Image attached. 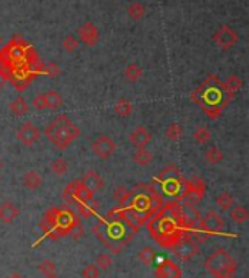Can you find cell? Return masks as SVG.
<instances>
[{
	"label": "cell",
	"mask_w": 249,
	"mask_h": 278,
	"mask_svg": "<svg viewBox=\"0 0 249 278\" xmlns=\"http://www.w3.org/2000/svg\"><path fill=\"white\" fill-rule=\"evenodd\" d=\"M99 270H104V271H107V270H110L111 268V265H113V259H111V256L108 255V254H101V255H98V258H96V264H95Z\"/></svg>",
	"instance_id": "39"
},
{
	"label": "cell",
	"mask_w": 249,
	"mask_h": 278,
	"mask_svg": "<svg viewBox=\"0 0 249 278\" xmlns=\"http://www.w3.org/2000/svg\"><path fill=\"white\" fill-rule=\"evenodd\" d=\"M118 206L123 208V219L133 229L138 230L140 226L156 214L162 206V195L149 184H138L133 189H128L123 200L118 201Z\"/></svg>",
	"instance_id": "1"
},
{
	"label": "cell",
	"mask_w": 249,
	"mask_h": 278,
	"mask_svg": "<svg viewBox=\"0 0 249 278\" xmlns=\"http://www.w3.org/2000/svg\"><path fill=\"white\" fill-rule=\"evenodd\" d=\"M156 182L160 184L162 191L172 198H181L182 192H184V185H185V178L182 175V172L177 166L171 165V166L165 167L160 175L158 178H155Z\"/></svg>",
	"instance_id": "8"
},
{
	"label": "cell",
	"mask_w": 249,
	"mask_h": 278,
	"mask_svg": "<svg viewBox=\"0 0 249 278\" xmlns=\"http://www.w3.org/2000/svg\"><path fill=\"white\" fill-rule=\"evenodd\" d=\"M127 12H128V16H130L131 19L138 21V19H141V18L146 15V6H144L143 3H140V1H133V3L128 6Z\"/></svg>",
	"instance_id": "30"
},
{
	"label": "cell",
	"mask_w": 249,
	"mask_h": 278,
	"mask_svg": "<svg viewBox=\"0 0 249 278\" xmlns=\"http://www.w3.org/2000/svg\"><path fill=\"white\" fill-rule=\"evenodd\" d=\"M216 204L222 208V210H230L232 208V206H233V197L229 194V192H222V194H219L217 195V198H216Z\"/></svg>",
	"instance_id": "34"
},
{
	"label": "cell",
	"mask_w": 249,
	"mask_h": 278,
	"mask_svg": "<svg viewBox=\"0 0 249 278\" xmlns=\"http://www.w3.org/2000/svg\"><path fill=\"white\" fill-rule=\"evenodd\" d=\"M68 170V163L67 161H64L63 158H57L56 161H53L51 163V172L57 176H62Z\"/></svg>",
	"instance_id": "37"
},
{
	"label": "cell",
	"mask_w": 249,
	"mask_h": 278,
	"mask_svg": "<svg viewBox=\"0 0 249 278\" xmlns=\"http://www.w3.org/2000/svg\"><path fill=\"white\" fill-rule=\"evenodd\" d=\"M32 105L37 111H44L47 110V104H45V98H44V93L41 95H37L32 101Z\"/></svg>",
	"instance_id": "43"
},
{
	"label": "cell",
	"mask_w": 249,
	"mask_h": 278,
	"mask_svg": "<svg viewBox=\"0 0 249 278\" xmlns=\"http://www.w3.org/2000/svg\"><path fill=\"white\" fill-rule=\"evenodd\" d=\"M77 35H79V41H82L88 47H95L99 41V31L95 26V23L91 22V21H86L79 28Z\"/></svg>",
	"instance_id": "15"
},
{
	"label": "cell",
	"mask_w": 249,
	"mask_h": 278,
	"mask_svg": "<svg viewBox=\"0 0 249 278\" xmlns=\"http://www.w3.org/2000/svg\"><path fill=\"white\" fill-rule=\"evenodd\" d=\"M128 141L136 147V149H146L150 141H152V134L149 130L143 125H138L128 134Z\"/></svg>",
	"instance_id": "16"
},
{
	"label": "cell",
	"mask_w": 249,
	"mask_h": 278,
	"mask_svg": "<svg viewBox=\"0 0 249 278\" xmlns=\"http://www.w3.org/2000/svg\"><path fill=\"white\" fill-rule=\"evenodd\" d=\"M213 41L222 48V50H230L232 47H235L239 41V35L238 32L229 26V25H222L213 35Z\"/></svg>",
	"instance_id": "12"
},
{
	"label": "cell",
	"mask_w": 249,
	"mask_h": 278,
	"mask_svg": "<svg viewBox=\"0 0 249 278\" xmlns=\"http://www.w3.org/2000/svg\"><path fill=\"white\" fill-rule=\"evenodd\" d=\"M80 46V41L77 38H74L73 35H67L64 40H63V50L67 51V53H74Z\"/></svg>",
	"instance_id": "38"
},
{
	"label": "cell",
	"mask_w": 249,
	"mask_h": 278,
	"mask_svg": "<svg viewBox=\"0 0 249 278\" xmlns=\"http://www.w3.org/2000/svg\"><path fill=\"white\" fill-rule=\"evenodd\" d=\"M125 79L131 83L138 82L143 77V69L137 64V63H130L124 70Z\"/></svg>",
	"instance_id": "24"
},
{
	"label": "cell",
	"mask_w": 249,
	"mask_h": 278,
	"mask_svg": "<svg viewBox=\"0 0 249 278\" xmlns=\"http://www.w3.org/2000/svg\"><path fill=\"white\" fill-rule=\"evenodd\" d=\"M70 236H71V239H73V240H79V239L83 236V226H82V223L79 222L76 226H74V227H73V230H71Z\"/></svg>",
	"instance_id": "44"
},
{
	"label": "cell",
	"mask_w": 249,
	"mask_h": 278,
	"mask_svg": "<svg viewBox=\"0 0 249 278\" xmlns=\"http://www.w3.org/2000/svg\"><path fill=\"white\" fill-rule=\"evenodd\" d=\"M40 137H41L40 128L31 121H26V122L21 124L19 128L16 130V139L26 147L34 146L40 140Z\"/></svg>",
	"instance_id": "13"
},
{
	"label": "cell",
	"mask_w": 249,
	"mask_h": 278,
	"mask_svg": "<svg viewBox=\"0 0 249 278\" xmlns=\"http://www.w3.org/2000/svg\"><path fill=\"white\" fill-rule=\"evenodd\" d=\"M205 191H207L205 182L200 176H192L191 179H185L184 192H182V195H181L180 200L188 201L191 204H197L205 195Z\"/></svg>",
	"instance_id": "9"
},
{
	"label": "cell",
	"mask_w": 249,
	"mask_h": 278,
	"mask_svg": "<svg viewBox=\"0 0 249 278\" xmlns=\"http://www.w3.org/2000/svg\"><path fill=\"white\" fill-rule=\"evenodd\" d=\"M182 136H184V128H182V125L178 124V122L169 124V125L166 127V130H165V137H166L168 140H171V141H178Z\"/></svg>",
	"instance_id": "26"
},
{
	"label": "cell",
	"mask_w": 249,
	"mask_h": 278,
	"mask_svg": "<svg viewBox=\"0 0 249 278\" xmlns=\"http://www.w3.org/2000/svg\"><path fill=\"white\" fill-rule=\"evenodd\" d=\"M74 207L77 208V213H79L82 217L89 219V217H92V216H96V214H98V210H99L101 204H99V201H96V200H95V197H93L92 200L85 201V203H79V204H76Z\"/></svg>",
	"instance_id": "19"
},
{
	"label": "cell",
	"mask_w": 249,
	"mask_h": 278,
	"mask_svg": "<svg viewBox=\"0 0 249 278\" xmlns=\"http://www.w3.org/2000/svg\"><path fill=\"white\" fill-rule=\"evenodd\" d=\"M194 140L197 144L203 146V144H207L210 140H211V131L207 128V127H198L195 131H194Z\"/></svg>",
	"instance_id": "32"
},
{
	"label": "cell",
	"mask_w": 249,
	"mask_h": 278,
	"mask_svg": "<svg viewBox=\"0 0 249 278\" xmlns=\"http://www.w3.org/2000/svg\"><path fill=\"white\" fill-rule=\"evenodd\" d=\"M1 167H3V163H1V161H0V170H1Z\"/></svg>",
	"instance_id": "49"
},
{
	"label": "cell",
	"mask_w": 249,
	"mask_h": 278,
	"mask_svg": "<svg viewBox=\"0 0 249 278\" xmlns=\"http://www.w3.org/2000/svg\"><path fill=\"white\" fill-rule=\"evenodd\" d=\"M114 111L118 116L121 118H127L133 114V104L131 101L125 99V98H121L115 102V107H114Z\"/></svg>",
	"instance_id": "27"
},
{
	"label": "cell",
	"mask_w": 249,
	"mask_h": 278,
	"mask_svg": "<svg viewBox=\"0 0 249 278\" xmlns=\"http://www.w3.org/2000/svg\"><path fill=\"white\" fill-rule=\"evenodd\" d=\"M156 278H181L182 270L171 259H160L153 271Z\"/></svg>",
	"instance_id": "14"
},
{
	"label": "cell",
	"mask_w": 249,
	"mask_h": 278,
	"mask_svg": "<svg viewBox=\"0 0 249 278\" xmlns=\"http://www.w3.org/2000/svg\"><path fill=\"white\" fill-rule=\"evenodd\" d=\"M43 185V176L37 170H29L23 176V186L29 191H37Z\"/></svg>",
	"instance_id": "20"
},
{
	"label": "cell",
	"mask_w": 249,
	"mask_h": 278,
	"mask_svg": "<svg viewBox=\"0 0 249 278\" xmlns=\"http://www.w3.org/2000/svg\"><path fill=\"white\" fill-rule=\"evenodd\" d=\"M47 278H59L57 276H53V277H47Z\"/></svg>",
	"instance_id": "50"
},
{
	"label": "cell",
	"mask_w": 249,
	"mask_h": 278,
	"mask_svg": "<svg viewBox=\"0 0 249 278\" xmlns=\"http://www.w3.org/2000/svg\"><path fill=\"white\" fill-rule=\"evenodd\" d=\"M79 179H74L71 182H68L63 191V200L68 204V206H74V200H73V194H74V188L77 185Z\"/></svg>",
	"instance_id": "35"
},
{
	"label": "cell",
	"mask_w": 249,
	"mask_h": 278,
	"mask_svg": "<svg viewBox=\"0 0 249 278\" xmlns=\"http://www.w3.org/2000/svg\"><path fill=\"white\" fill-rule=\"evenodd\" d=\"M43 73H45V74H48V76H51V77L59 76V74H60V66H59L57 63L51 61V63H48L47 66H44Z\"/></svg>",
	"instance_id": "42"
},
{
	"label": "cell",
	"mask_w": 249,
	"mask_h": 278,
	"mask_svg": "<svg viewBox=\"0 0 249 278\" xmlns=\"http://www.w3.org/2000/svg\"><path fill=\"white\" fill-rule=\"evenodd\" d=\"M44 133L59 150H66L79 139L80 128L67 115H59L45 127Z\"/></svg>",
	"instance_id": "5"
},
{
	"label": "cell",
	"mask_w": 249,
	"mask_h": 278,
	"mask_svg": "<svg viewBox=\"0 0 249 278\" xmlns=\"http://www.w3.org/2000/svg\"><path fill=\"white\" fill-rule=\"evenodd\" d=\"M99 276H101V270L95 264L86 265L82 271V277L83 278H99Z\"/></svg>",
	"instance_id": "41"
},
{
	"label": "cell",
	"mask_w": 249,
	"mask_h": 278,
	"mask_svg": "<svg viewBox=\"0 0 249 278\" xmlns=\"http://www.w3.org/2000/svg\"><path fill=\"white\" fill-rule=\"evenodd\" d=\"M147 230L162 248L172 249L185 233L180 220L178 201L163 203L162 208L147 220Z\"/></svg>",
	"instance_id": "2"
},
{
	"label": "cell",
	"mask_w": 249,
	"mask_h": 278,
	"mask_svg": "<svg viewBox=\"0 0 249 278\" xmlns=\"http://www.w3.org/2000/svg\"><path fill=\"white\" fill-rule=\"evenodd\" d=\"M95 197V194L93 192H91L82 182H80V179H79V182H77V185H76V188H74V194H73V200H74V206L76 204H79V203H85V201H89V200H92Z\"/></svg>",
	"instance_id": "22"
},
{
	"label": "cell",
	"mask_w": 249,
	"mask_h": 278,
	"mask_svg": "<svg viewBox=\"0 0 249 278\" xmlns=\"http://www.w3.org/2000/svg\"><path fill=\"white\" fill-rule=\"evenodd\" d=\"M38 227L44 232V234L47 236V237H50V239H54V240H60V237L57 236V233H56V230L48 224V223L45 222L44 219H41L40 223H38Z\"/></svg>",
	"instance_id": "40"
},
{
	"label": "cell",
	"mask_w": 249,
	"mask_h": 278,
	"mask_svg": "<svg viewBox=\"0 0 249 278\" xmlns=\"http://www.w3.org/2000/svg\"><path fill=\"white\" fill-rule=\"evenodd\" d=\"M223 83V88H225V91L227 92V95L230 96V98H233L235 96V93L238 92V91H241L242 88H244V80L239 77V76H229L225 82H222Z\"/></svg>",
	"instance_id": "21"
},
{
	"label": "cell",
	"mask_w": 249,
	"mask_h": 278,
	"mask_svg": "<svg viewBox=\"0 0 249 278\" xmlns=\"http://www.w3.org/2000/svg\"><path fill=\"white\" fill-rule=\"evenodd\" d=\"M127 188H125L124 185H120V186H117V189L114 191V198L117 200V201H120V200H123L125 197V194H127Z\"/></svg>",
	"instance_id": "45"
},
{
	"label": "cell",
	"mask_w": 249,
	"mask_h": 278,
	"mask_svg": "<svg viewBox=\"0 0 249 278\" xmlns=\"http://www.w3.org/2000/svg\"><path fill=\"white\" fill-rule=\"evenodd\" d=\"M44 98H45L47 110L56 111V110H59L63 105L62 95H60L57 91H48V92H45V93H44Z\"/></svg>",
	"instance_id": "23"
},
{
	"label": "cell",
	"mask_w": 249,
	"mask_h": 278,
	"mask_svg": "<svg viewBox=\"0 0 249 278\" xmlns=\"http://www.w3.org/2000/svg\"><path fill=\"white\" fill-rule=\"evenodd\" d=\"M204 268L214 278H233L238 264L226 249L219 248L205 259Z\"/></svg>",
	"instance_id": "6"
},
{
	"label": "cell",
	"mask_w": 249,
	"mask_h": 278,
	"mask_svg": "<svg viewBox=\"0 0 249 278\" xmlns=\"http://www.w3.org/2000/svg\"><path fill=\"white\" fill-rule=\"evenodd\" d=\"M152 159H153V155L147 149H137L133 155V161L138 166H147L152 162Z\"/></svg>",
	"instance_id": "28"
},
{
	"label": "cell",
	"mask_w": 249,
	"mask_h": 278,
	"mask_svg": "<svg viewBox=\"0 0 249 278\" xmlns=\"http://www.w3.org/2000/svg\"><path fill=\"white\" fill-rule=\"evenodd\" d=\"M80 182L93 194L104 188V179L96 170H86L83 176L80 178Z\"/></svg>",
	"instance_id": "17"
},
{
	"label": "cell",
	"mask_w": 249,
	"mask_h": 278,
	"mask_svg": "<svg viewBox=\"0 0 249 278\" xmlns=\"http://www.w3.org/2000/svg\"><path fill=\"white\" fill-rule=\"evenodd\" d=\"M230 219L235 224H244L245 222H248L249 213L245 206H235L230 210Z\"/></svg>",
	"instance_id": "25"
},
{
	"label": "cell",
	"mask_w": 249,
	"mask_h": 278,
	"mask_svg": "<svg viewBox=\"0 0 249 278\" xmlns=\"http://www.w3.org/2000/svg\"><path fill=\"white\" fill-rule=\"evenodd\" d=\"M172 251L181 261H189L198 254V240L192 234L184 233L182 237L172 248Z\"/></svg>",
	"instance_id": "10"
},
{
	"label": "cell",
	"mask_w": 249,
	"mask_h": 278,
	"mask_svg": "<svg viewBox=\"0 0 249 278\" xmlns=\"http://www.w3.org/2000/svg\"><path fill=\"white\" fill-rule=\"evenodd\" d=\"M138 259L144 264V265H153L156 261V252L153 251L152 246H144L140 252H138Z\"/></svg>",
	"instance_id": "33"
},
{
	"label": "cell",
	"mask_w": 249,
	"mask_h": 278,
	"mask_svg": "<svg viewBox=\"0 0 249 278\" xmlns=\"http://www.w3.org/2000/svg\"><path fill=\"white\" fill-rule=\"evenodd\" d=\"M6 82H7V76H6V73H4V71H1V70H0V91L4 88Z\"/></svg>",
	"instance_id": "46"
},
{
	"label": "cell",
	"mask_w": 249,
	"mask_h": 278,
	"mask_svg": "<svg viewBox=\"0 0 249 278\" xmlns=\"http://www.w3.org/2000/svg\"><path fill=\"white\" fill-rule=\"evenodd\" d=\"M38 271H40L43 276H45V277H53V276H56L57 267H56V264H54L53 261L47 259V261H43V262L38 265Z\"/></svg>",
	"instance_id": "36"
},
{
	"label": "cell",
	"mask_w": 249,
	"mask_h": 278,
	"mask_svg": "<svg viewBox=\"0 0 249 278\" xmlns=\"http://www.w3.org/2000/svg\"><path fill=\"white\" fill-rule=\"evenodd\" d=\"M29 110L28 107V102L22 98V96H16L12 102H10V111L13 115L16 116H21V115H25Z\"/></svg>",
	"instance_id": "29"
},
{
	"label": "cell",
	"mask_w": 249,
	"mask_h": 278,
	"mask_svg": "<svg viewBox=\"0 0 249 278\" xmlns=\"http://www.w3.org/2000/svg\"><path fill=\"white\" fill-rule=\"evenodd\" d=\"M192 101L205 112L211 119L220 118L223 108L232 99L223 88V83L217 76H208L192 93Z\"/></svg>",
	"instance_id": "3"
},
{
	"label": "cell",
	"mask_w": 249,
	"mask_h": 278,
	"mask_svg": "<svg viewBox=\"0 0 249 278\" xmlns=\"http://www.w3.org/2000/svg\"><path fill=\"white\" fill-rule=\"evenodd\" d=\"M1 43H3V37L0 35V46H1Z\"/></svg>",
	"instance_id": "48"
},
{
	"label": "cell",
	"mask_w": 249,
	"mask_h": 278,
	"mask_svg": "<svg viewBox=\"0 0 249 278\" xmlns=\"http://www.w3.org/2000/svg\"><path fill=\"white\" fill-rule=\"evenodd\" d=\"M19 214H21V210H19L18 206L12 204L9 201L0 204V222L1 223L9 224V223L13 222Z\"/></svg>",
	"instance_id": "18"
},
{
	"label": "cell",
	"mask_w": 249,
	"mask_h": 278,
	"mask_svg": "<svg viewBox=\"0 0 249 278\" xmlns=\"http://www.w3.org/2000/svg\"><path fill=\"white\" fill-rule=\"evenodd\" d=\"M92 152L96 158L102 159V161H107L110 159L111 156H114V153L117 152V144L115 141L107 136V134H101L98 136L93 141H92Z\"/></svg>",
	"instance_id": "11"
},
{
	"label": "cell",
	"mask_w": 249,
	"mask_h": 278,
	"mask_svg": "<svg viewBox=\"0 0 249 278\" xmlns=\"http://www.w3.org/2000/svg\"><path fill=\"white\" fill-rule=\"evenodd\" d=\"M7 278H23V277H22V274H19V273H12Z\"/></svg>",
	"instance_id": "47"
},
{
	"label": "cell",
	"mask_w": 249,
	"mask_h": 278,
	"mask_svg": "<svg viewBox=\"0 0 249 278\" xmlns=\"http://www.w3.org/2000/svg\"><path fill=\"white\" fill-rule=\"evenodd\" d=\"M43 219L56 230V233L60 239L66 237V236H70L73 227L80 222L79 217L71 210L59 208V207H50L45 211Z\"/></svg>",
	"instance_id": "7"
},
{
	"label": "cell",
	"mask_w": 249,
	"mask_h": 278,
	"mask_svg": "<svg viewBox=\"0 0 249 278\" xmlns=\"http://www.w3.org/2000/svg\"><path fill=\"white\" fill-rule=\"evenodd\" d=\"M223 152L217 147H210L205 150L204 153V159L210 163V165H219L223 161Z\"/></svg>",
	"instance_id": "31"
},
{
	"label": "cell",
	"mask_w": 249,
	"mask_h": 278,
	"mask_svg": "<svg viewBox=\"0 0 249 278\" xmlns=\"http://www.w3.org/2000/svg\"><path fill=\"white\" fill-rule=\"evenodd\" d=\"M92 232L108 249L118 254L138 230L133 229L124 219H102L92 227Z\"/></svg>",
	"instance_id": "4"
}]
</instances>
